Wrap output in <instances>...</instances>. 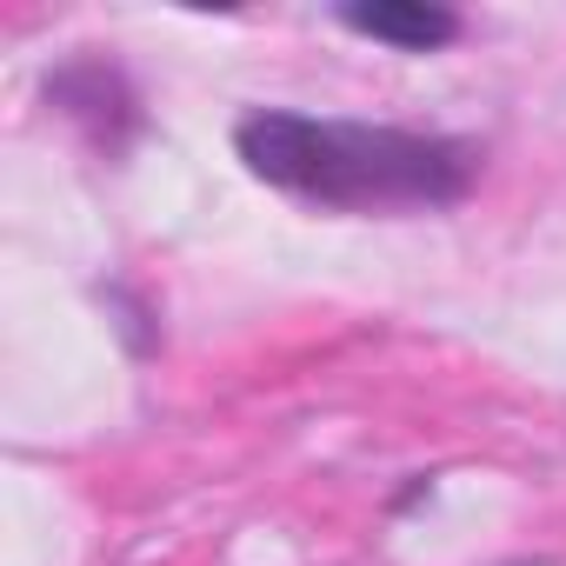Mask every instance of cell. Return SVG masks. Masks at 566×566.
Wrapping results in <instances>:
<instances>
[{
    "label": "cell",
    "mask_w": 566,
    "mask_h": 566,
    "mask_svg": "<svg viewBox=\"0 0 566 566\" xmlns=\"http://www.w3.org/2000/svg\"><path fill=\"white\" fill-rule=\"evenodd\" d=\"M334 21L360 41L394 48V54H440L467 34V21L447 0H347V8H334Z\"/></svg>",
    "instance_id": "3957f363"
},
{
    "label": "cell",
    "mask_w": 566,
    "mask_h": 566,
    "mask_svg": "<svg viewBox=\"0 0 566 566\" xmlns=\"http://www.w3.org/2000/svg\"><path fill=\"white\" fill-rule=\"evenodd\" d=\"M233 154L253 180L327 213H433L460 207L480 180V154L453 134L321 120L294 107H253L233 127Z\"/></svg>",
    "instance_id": "6da1fadb"
},
{
    "label": "cell",
    "mask_w": 566,
    "mask_h": 566,
    "mask_svg": "<svg viewBox=\"0 0 566 566\" xmlns=\"http://www.w3.org/2000/svg\"><path fill=\"white\" fill-rule=\"evenodd\" d=\"M48 107L54 114H67L101 154H120L127 140H134V127H140V94H134V81L114 67V61H67V67H54L48 74Z\"/></svg>",
    "instance_id": "7a4b0ae2"
}]
</instances>
